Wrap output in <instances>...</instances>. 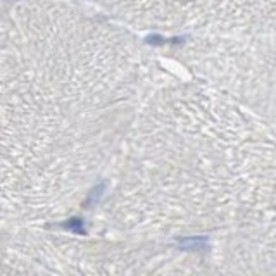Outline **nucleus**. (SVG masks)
I'll list each match as a JSON object with an SVG mask.
<instances>
[{
    "label": "nucleus",
    "mask_w": 276,
    "mask_h": 276,
    "mask_svg": "<svg viewBox=\"0 0 276 276\" xmlns=\"http://www.w3.org/2000/svg\"><path fill=\"white\" fill-rule=\"evenodd\" d=\"M180 245L183 249H202L206 245V240L204 239H185L180 242Z\"/></svg>",
    "instance_id": "f257e3e1"
}]
</instances>
